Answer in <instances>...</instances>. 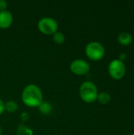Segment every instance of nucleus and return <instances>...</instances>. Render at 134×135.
I'll list each match as a JSON object with an SVG mask.
<instances>
[{
  "mask_svg": "<svg viewBox=\"0 0 134 135\" xmlns=\"http://www.w3.org/2000/svg\"><path fill=\"white\" fill-rule=\"evenodd\" d=\"M13 21V15L10 11L6 9L0 11V28H8Z\"/></svg>",
  "mask_w": 134,
  "mask_h": 135,
  "instance_id": "obj_7",
  "label": "nucleus"
},
{
  "mask_svg": "<svg viewBox=\"0 0 134 135\" xmlns=\"http://www.w3.org/2000/svg\"><path fill=\"white\" fill-rule=\"evenodd\" d=\"M28 114L27 113V112H23L21 115V119L23 120V121H25V120H27L28 119Z\"/></svg>",
  "mask_w": 134,
  "mask_h": 135,
  "instance_id": "obj_14",
  "label": "nucleus"
},
{
  "mask_svg": "<svg viewBox=\"0 0 134 135\" xmlns=\"http://www.w3.org/2000/svg\"><path fill=\"white\" fill-rule=\"evenodd\" d=\"M80 95L81 99L86 103H92L97 99L98 90L96 85L92 81H85L81 85Z\"/></svg>",
  "mask_w": 134,
  "mask_h": 135,
  "instance_id": "obj_2",
  "label": "nucleus"
},
{
  "mask_svg": "<svg viewBox=\"0 0 134 135\" xmlns=\"http://www.w3.org/2000/svg\"><path fill=\"white\" fill-rule=\"evenodd\" d=\"M97 99L100 101V103H101L103 104H107L111 101V96L108 93L102 92L98 94Z\"/></svg>",
  "mask_w": 134,
  "mask_h": 135,
  "instance_id": "obj_9",
  "label": "nucleus"
},
{
  "mask_svg": "<svg viewBox=\"0 0 134 135\" xmlns=\"http://www.w3.org/2000/svg\"><path fill=\"white\" fill-rule=\"evenodd\" d=\"M118 41L122 45H129L133 41V36L130 33L127 32H122L118 35Z\"/></svg>",
  "mask_w": 134,
  "mask_h": 135,
  "instance_id": "obj_8",
  "label": "nucleus"
},
{
  "mask_svg": "<svg viewBox=\"0 0 134 135\" xmlns=\"http://www.w3.org/2000/svg\"><path fill=\"white\" fill-rule=\"evenodd\" d=\"M131 135H134V133H133V134H131Z\"/></svg>",
  "mask_w": 134,
  "mask_h": 135,
  "instance_id": "obj_18",
  "label": "nucleus"
},
{
  "mask_svg": "<svg viewBox=\"0 0 134 135\" xmlns=\"http://www.w3.org/2000/svg\"><path fill=\"white\" fill-rule=\"evenodd\" d=\"M58 22L52 17H45L41 18L38 22L39 29L44 34H54L58 30Z\"/></svg>",
  "mask_w": 134,
  "mask_h": 135,
  "instance_id": "obj_4",
  "label": "nucleus"
},
{
  "mask_svg": "<svg viewBox=\"0 0 134 135\" xmlns=\"http://www.w3.org/2000/svg\"><path fill=\"white\" fill-rule=\"evenodd\" d=\"M108 71L111 78L118 80L125 76L126 66L122 61L119 59H115L110 62L108 66Z\"/></svg>",
  "mask_w": 134,
  "mask_h": 135,
  "instance_id": "obj_5",
  "label": "nucleus"
},
{
  "mask_svg": "<svg viewBox=\"0 0 134 135\" xmlns=\"http://www.w3.org/2000/svg\"><path fill=\"white\" fill-rule=\"evenodd\" d=\"M2 134V129H1V127H0V135Z\"/></svg>",
  "mask_w": 134,
  "mask_h": 135,
  "instance_id": "obj_17",
  "label": "nucleus"
},
{
  "mask_svg": "<svg viewBox=\"0 0 134 135\" xmlns=\"http://www.w3.org/2000/svg\"><path fill=\"white\" fill-rule=\"evenodd\" d=\"M7 7V2L5 0H0V11L6 10Z\"/></svg>",
  "mask_w": 134,
  "mask_h": 135,
  "instance_id": "obj_13",
  "label": "nucleus"
},
{
  "mask_svg": "<svg viewBox=\"0 0 134 135\" xmlns=\"http://www.w3.org/2000/svg\"><path fill=\"white\" fill-rule=\"evenodd\" d=\"M22 100L28 107H38L43 102V93L36 85H27L22 92Z\"/></svg>",
  "mask_w": 134,
  "mask_h": 135,
  "instance_id": "obj_1",
  "label": "nucleus"
},
{
  "mask_svg": "<svg viewBox=\"0 0 134 135\" xmlns=\"http://www.w3.org/2000/svg\"><path fill=\"white\" fill-rule=\"evenodd\" d=\"M126 54H122V55H120V59L119 60H121V61H122L123 59H126Z\"/></svg>",
  "mask_w": 134,
  "mask_h": 135,
  "instance_id": "obj_16",
  "label": "nucleus"
},
{
  "mask_svg": "<svg viewBox=\"0 0 134 135\" xmlns=\"http://www.w3.org/2000/svg\"><path fill=\"white\" fill-rule=\"evenodd\" d=\"M53 40L58 44H62L65 41V36L61 32H56L53 34Z\"/></svg>",
  "mask_w": 134,
  "mask_h": 135,
  "instance_id": "obj_12",
  "label": "nucleus"
},
{
  "mask_svg": "<svg viewBox=\"0 0 134 135\" xmlns=\"http://www.w3.org/2000/svg\"><path fill=\"white\" fill-rule=\"evenodd\" d=\"M18 108V104L14 100H8L5 104V110H6L9 112H14L17 111Z\"/></svg>",
  "mask_w": 134,
  "mask_h": 135,
  "instance_id": "obj_10",
  "label": "nucleus"
},
{
  "mask_svg": "<svg viewBox=\"0 0 134 135\" xmlns=\"http://www.w3.org/2000/svg\"><path fill=\"white\" fill-rule=\"evenodd\" d=\"M85 53L90 59L97 61L103 58L105 49L100 43L92 41L87 44L85 47Z\"/></svg>",
  "mask_w": 134,
  "mask_h": 135,
  "instance_id": "obj_3",
  "label": "nucleus"
},
{
  "mask_svg": "<svg viewBox=\"0 0 134 135\" xmlns=\"http://www.w3.org/2000/svg\"><path fill=\"white\" fill-rule=\"evenodd\" d=\"M70 70L76 74L83 75L88 73L90 66L84 59H75L70 63Z\"/></svg>",
  "mask_w": 134,
  "mask_h": 135,
  "instance_id": "obj_6",
  "label": "nucleus"
},
{
  "mask_svg": "<svg viewBox=\"0 0 134 135\" xmlns=\"http://www.w3.org/2000/svg\"><path fill=\"white\" fill-rule=\"evenodd\" d=\"M5 110V104L3 103V101L0 99V115L4 112Z\"/></svg>",
  "mask_w": 134,
  "mask_h": 135,
  "instance_id": "obj_15",
  "label": "nucleus"
},
{
  "mask_svg": "<svg viewBox=\"0 0 134 135\" xmlns=\"http://www.w3.org/2000/svg\"><path fill=\"white\" fill-rule=\"evenodd\" d=\"M38 107H39L40 112H42L43 114H49L51 111V106L47 102L43 101Z\"/></svg>",
  "mask_w": 134,
  "mask_h": 135,
  "instance_id": "obj_11",
  "label": "nucleus"
}]
</instances>
